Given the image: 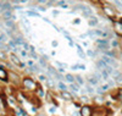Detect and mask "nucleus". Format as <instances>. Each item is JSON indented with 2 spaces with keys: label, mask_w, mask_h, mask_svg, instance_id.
I'll list each match as a JSON object with an SVG mask.
<instances>
[{
  "label": "nucleus",
  "mask_w": 122,
  "mask_h": 116,
  "mask_svg": "<svg viewBox=\"0 0 122 116\" xmlns=\"http://www.w3.org/2000/svg\"><path fill=\"white\" fill-rule=\"evenodd\" d=\"M22 84H23V87H25L26 89H28V90H33V89L37 88V83H36L32 78H29V77L23 78Z\"/></svg>",
  "instance_id": "f257e3e1"
},
{
  "label": "nucleus",
  "mask_w": 122,
  "mask_h": 116,
  "mask_svg": "<svg viewBox=\"0 0 122 116\" xmlns=\"http://www.w3.org/2000/svg\"><path fill=\"white\" fill-rule=\"evenodd\" d=\"M95 44L99 49H107L109 48V42L106 39H97Z\"/></svg>",
  "instance_id": "f03ea898"
},
{
  "label": "nucleus",
  "mask_w": 122,
  "mask_h": 116,
  "mask_svg": "<svg viewBox=\"0 0 122 116\" xmlns=\"http://www.w3.org/2000/svg\"><path fill=\"white\" fill-rule=\"evenodd\" d=\"M88 36H97V37L105 38L107 36V33L105 32V31H103V29H94V31H92V32H89Z\"/></svg>",
  "instance_id": "7ed1b4c3"
},
{
  "label": "nucleus",
  "mask_w": 122,
  "mask_h": 116,
  "mask_svg": "<svg viewBox=\"0 0 122 116\" xmlns=\"http://www.w3.org/2000/svg\"><path fill=\"white\" fill-rule=\"evenodd\" d=\"M101 59H103V60L106 62V64H107V65H110V66H112V67H116V66H117V62H116V60H115L114 58L109 56V55H104Z\"/></svg>",
  "instance_id": "20e7f679"
},
{
  "label": "nucleus",
  "mask_w": 122,
  "mask_h": 116,
  "mask_svg": "<svg viewBox=\"0 0 122 116\" xmlns=\"http://www.w3.org/2000/svg\"><path fill=\"white\" fill-rule=\"evenodd\" d=\"M10 60H11L15 65H18L20 67H25V64H22L21 60L18 59V56L16 54H10Z\"/></svg>",
  "instance_id": "39448f33"
},
{
  "label": "nucleus",
  "mask_w": 122,
  "mask_h": 116,
  "mask_svg": "<svg viewBox=\"0 0 122 116\" xmlns=\"http://www.w3.org/2000/svg\"><path fill=\"white\" fill-rule=\"evenodd\" d=\"M81 116H92V108L88 105L81 108Z\"/></svg>",
  "instance_id": "423d86ee"
},
{
  "label": "nucleus",
  "mask_w": 122,
  "mask_h": 116,
  "mask_svg": "<svg viewBox=\"0 0 122 116\" xmlns=\"http://www.w3.org/2000/svg\"><path fill=\"white\" fill-rule=\"evenodd\" d=\"M112 76H114V81H115L116 83H118V84L122 83V73H121V72L114 71V72H112Z\"/></svg>",
  "instance_id": "0eeeda50"
},
{
  "label": "nucleus",
  "mask_w": 122,
  "mask_h": 116,
  "mask_svg": "<svg viewBox=\"0 0 122 116\" xmlns=\"http://www.w3.org/2000/svg\"><path fill=\"white\" fill-rule=\"evenodd\" d=\"M3 17H4V20H12V21L16 20V16L12 14V11H4Z\"/></svg>",
  "instance_id": "6e6552de"
},
{
  "label": "nucleus",
  "mask_w": 122,
  "mask_h": 116,
  "mask_svg": "<svg viewBox=\"0 0 122 116\" xmlns=\"http://www.w3.org/2000/svg\"><path fill=\"white\" fill-rule=\"evenodd\" d=\"M0 79L4 81V82H6V81L9 79V75H7V72H6L3 67H0Z\"/></svg>",
  "instance_id": "1a4fd4ad"
},
{
  "label": "nucleus",
  "mask_w": 122,
  "mask_h": 116,
  "mask_svg": "<svg viewBox=\"0 0 122 116\" xmlns=\"http://www.w3.org/2000/svg\"><path fill=\"white\" fill-rule=\"evenodd\" d=\"M98 18L97 17H94V16H90L89 17V20H88V25L90 26V27H95L97 25H98Z\"/></svg>",
  "instance_id": "9d476101"
},
{
  "label": "nucleus",
  "mask_w": 122,
  "mask_h": 116,
  "mask_svg": "<svg viewBox=\"0 0 122 116\" xmlns=\"http://www.w3.org/2000/svg\"><path fill=\"white\" fill-rule=\"evenodd\" d=\"M88 82L92 84V86H98L99 78H98L97 76H92V77H88Z\"/></svg>",
  "instance_id": "9b49d317"
},
{
  "label": "nucleus",
  "mask_w": 122,
  "mask_h": 116,
  "mask_svg": "<svg viewBox=\"0 0 122 116\" xmlns=\"http://www.w3.org/2000/svg\"><path fill=\"white\" fill-rule=\"evenodd\" d=\"M76 49H77V53H78V55L82 58V59H84L86 58V53L83 51V49L81 48V45H78V44H76Z\"/></svg>",
  "instance_id": "f8f14e48"
},
{
  "label": "nucleus",
  "mask_w": 122,
  "mask_h": 116,
  "mask_svg": "<svg viewBox=\"0 0 122 116\" xmlns=\"http://www.w3.org/2000/svg\"><path fill=\"white\" fill-rule=\"evenodd\" d=\"M70 88H71V90H72V92H75V93H78V92H79V84L73 82V83H71Z\"/></svg>",
  "instance_id": "ddd939ff"
},
{
  "label": "nucleus",
  "mask_w": 122,
  "mask_h": 116,
  "mask_svg": "<svg viewBox=\"0 0 122 116\" xmlns=\"http://www.w3.org/2000/svg\"><path fill=\"white\" fill-rule=\"evenodd\" d=\"M26 15H27V16H30V17H40V15H39L38 12L33 11V10H27Z\"/></svg>",
  "instance_id": "4468645a"
},
{
  "label": "nucleus",
  "mask_w": 122,
  "mask_h": 116,
  "mask_svg": "<svg viewBox=\"0 0 122 116\" xmlns=\"http://www.w3.org/2000/svg\"><path fill=\"white\" fill-rule=\"evenodd\" d=\"M65 81L68 83H73L75 82V76H72L71 73H66L65 75Z\"/></svg>",
  "instance_id": "2eb2a0df"
},
{
  "label": "nucleus",
  "mask_w": 122,
  "mask_h": 116,
  "mask_svg": "<svg viewBox=\"0 0 122 116\" xmlns=\"http://www.w3.org/2000/svg\"><path fill=\"white\" fill-rule=\"evenodd\" d=\"M56 6L64 7V9H67V7H68V5H67V3L65 1V0H59V1L56 3Z\"/></svg>",
  "instance_id": "dca6fc26"
},
{
  "label": "nucleus",
  "mask_w": 122,
  "mask_h": 116,
  "mask_svg": "<svg viewBox=\"0 0 122 116\" xmlns=\"http://www.w3.org/2000/svg\"><path fill=\"white\" fill-rule=\"evenodd\" d=\"M62 98H64L65 100H71V99H72V95H71L67 90H64V92H62Z\"/></svg>",
  "instance_id": "f3484780"
},
{
  "label": "nucleus",
  "mask_w": 122,
  "mask_h": 116,
  "mask_svg": "<svg viewBox=\"0 0 122 116\" xmlns=\"http://www.w3.org/2000/svg\"><path fill=\"white\" fill-rule=\"evenodd\" d=\"M104 12H105L107 16H110V17H112V16L115 15V12H114L110 7H104Z\"/></svg>",
  "instance_id": "a211bd4d"
},
{
  "label": "nucleus",
  "mask_w": 122,
  "mask_h": 116,
  "mask_svg": "<svg viewBox=\"0 0 122 116\" xmlns=\"http://www.w3.org/2000/svg\"><path fill=\"white\" fill-rule=\"evenodd\" d=\"M57 87H59V88H60L61 90H62V92H64V90H67V89H68L66 84H65L64 82H61V81H60V82L57 83Z\"/></svg>",
  "instance_id": "6ab92c4d"
},
{
  "label": "nucleus",
  "mask_w": 122,
  "mask_h": 116,
  "mask_svg": "<svg viewBox=\"0 0 122 116\" xmlns=\"http://www.w3.org/2000/svg\"><path fill=\"white\" fill-rule=\"evenodd\" d=\"M7 40V37L5 33H0V43H6Z\"/></svg>",
  "instance_id": "aec40b11"
},
{
  "label": "nucleus",
  "mask_w": 122,
  "mask_h": 116,
  "mask_svg": "<svg viewBox=\"0 0 122 116\" xmlns=\"http://www.w3.org/2000/svg\"><path fill=\"white\" fill-rule=\"evenodd\" d=\"M75 79L77 81V83L79 84V86H82V84L84 83V81H83V77H81V76H76V77H75Z\"/></svg>",
  "instance_id": "412c9836"
},
{
  "label": "nucleus",
  "mask_w": 122,
  "mask_h": 116,
  "mask_svg": "<svg viewBox=\"0 0 122 116\" xmlns=\"http://www.w3.org/2000/svg\"><path fill=\"white\" fill-rule=\"evenodd\" d=\"M30 69H32L33 72H40V67H39V65H32V66H30Z\"/></svg>",
  "instance_id": "4be33fe9"
},
{
  "label": "nucleus",
  "mask_w": 122,
  "mask_h": 116,
  "mask_svg": "<svg viewBox=\"0 0 122 116\" xmlns=\"http://www.w3.org/2000/svg\"><path fill=\"white\" fill-rule=\"evenodd\" d=\"M115 26H116V28H117V32H118V33H122V23H121V22H117Z\"/></svg>",
  "instance_id": "5701e85b"
},
{
  "label": "nucleus",
  "mask_w": 122,
  "mask_h": 116,
  "mask_svg": "<svg viewBox=\"0 0 122 116\" xmlns=\"http://www.w3.org/2000/svg\"><path fill=\"white\" fill-rule=\"evenodd\" d=\"M0 59H1V60H5L6 59V54L4 53V50H0Z\"/></svg>",
  "instance_id": "b1692460"
},
{
  "label": "nucleus",
  "mask_w": 122,
  "mask_h": 116,
  "mask_svg": "<svg viewBox=\"0 0 122 116\" xmlns=\"http://www.w3.org/2000/svg\"><path fill=\"white\" fill-rule=\"evenodd\" d=\"M14 3H17V4H23V3H27L28 0H12Z\"/></svg>",
  "instance_id": "393cba45"
},
{
  "label": "nucleus",
  "mask_w": 122,
  "mask_h": 116,
  "mask_svg": "<svg viewBox=\"0 0 122 116\" xmlns=\"http://www.w3.org/2000/svg\"><path fill=\"white\" fill-rule=\"evenodd\" d=\"M72 23H73V25H79V23H81V20H79V18H76V20H73Z\"/></svg>",
  "instance_id": "a878e982"
},
{
  "label": "nucleus",
  "mask_w": 122,
  "mask_h": 116,
  "mask_svg": "<svg viewBox=\"0 0 122 116\" xmlns=\"http://www.w3.org/2000/svg\"><path fill=\"white\" fill-rule=\"evenodd\" d=\"M87 54H88L89 56H94V51H93V50H88Z\"/></svg>",
  "instance_id": "bb28decb"
},
{
  "label": "nucleus",
  "mask_w": 122,
  "mask_h": 116,
  "mask_svg": "<svg viewBox=\"0 0 122 116\" xmlns=\"http://www.w3.org/2000/svg\"><path fill=\"white\" fill-rule=\"evenodd\" d=\"M38 4H48V0H38Z\"/></svg>",
  "instance_id": "cd10ccee"
},
{
  "label": "nucleus",
  "mask_w": 122,
  "mask_h": 116,
  "mask_svg": "<svg viewBox=\"0 0 122 116\" xmlns=\"http://www.w3.org/2000/svg\"><path fill=\"white\" fill-rule=\"evenodd\" d=\"M38 94H39V97H43V90H42V88H38Z\"/></svg>",
  "instance_id": "c85d7f7f"
},
{
  "label": "nucleus",
  "mask_w": 122,
  "mask_h": 116,
  "mask_svg": "<svg viewBox=\"0 0 122 116\" xmlns=\"http://www.w3.org/2000/svg\"><path fill=\"white\" fill-rule=\"evenodd\" d=\"M111 44H112V47H117L118 45V43H117L116 40H112V43H111Z\"/></svg>",
  "instance_id": "c756f323"
},
{
  "label": "nucleus",
  "mask_w": 122,
  "mask_h": 116,
  "mask_svg": "<svg viewBox=\"0 0 122 116\" xmlns=\"http://www.w3.org/2000/svg\"><path fill=\"white\" fill-rule=\"evenodd\" d=\"M78 69L79 70H86V66L84 65H78Z\"/></svg>",
  "instance_id": "7c9ffc66"
},
{
  "label": "nucleus",
  "mask_w": 122,
  "mask_h": 116,
  "mask_svg": "<svg viewBox=\"0 0 122 116\" xmlns=\"http://www.w3.org/2000/svg\"><path fill=\"white\" fill-rule=\"evenodd\" d=\"M51 45H53V47H57V42H56V40H53Z\"/></svg>",
  "instance_id": "2f4dec72"
},
{
  "label": "nucleus",
  "mask_w": 122,
  "mask_h": 116,
  "mask_svg": "<svg viewBox=\"0 0 122 116\" xmlns=\"http://www.w3.org/2000/svg\"><path fill=\"white\" fill-rule=\"evenodd\" d=\"M87 90H88L89 93H92V92H93V89H92V87H89V86L87 87Z\"/></svg>",
  "instance_id": "473e14b6"
},
{
  "label": "nucleus",
  "mask_w": 122,
  "mask_h": 116,
  "mask_svg": "<svg viewBox=\"0 0 122 116\" xmlns=\"http://www.w3.org/2000/svg\"><path fill=\"white\" fill-rule=\"evenodd\" d=\"M59 14H60L59 11H53V15H54V16H56V15H59Z\"/></svg>",
  "instance_id": "72a5a7b5"
},
{
  "label": "nucleus",
  "mask_w": 122,
  "mask_h": 116,
  "mask_svg": "<svg viewBox=\"0 0 122 116\" xmlns=\"http://www.w3.org/2000/svg\"><path fill=\"white\" fill-rule=\"evenodd\" d=\"M92 1H94V3H97V1H98V0H92Z\"/></svg>",
  "instance_id": "f704fd0d"
},
{
  "label": "nucleus",
  "mask_w": 122,
  "mask_h": 116,
  "mask_svg": "<svg viewBox=\"0 0 122 116\" xmlns=\"http://www.w3.org/2000/svg\"><path fill=\"white\" fill-rule=\"evenodd\" d=\"M65 1H66V0H65Z\"/></svg>",
  "instance_id": "c9c22d12"
}]
</instances>
